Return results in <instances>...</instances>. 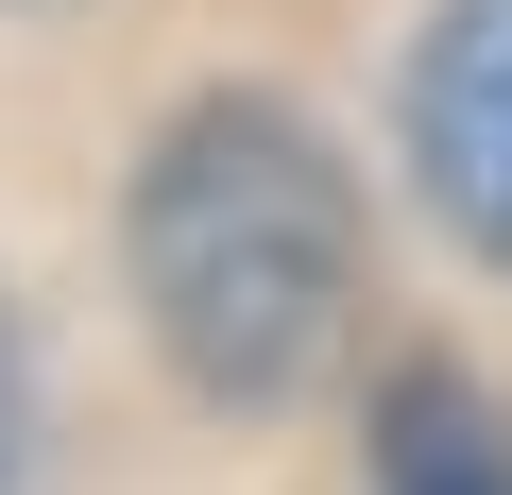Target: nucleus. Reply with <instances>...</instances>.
<instances>
[{
  "label": "nucleus",
  "instance_id": "20e7f679",
  "mask_svg": "<svg viewBox=\"0 0 512 495\" xmlns=\"http://www.w3.org/2000/svg\"><path fill=\"white\" fill-rule=\"evenodd\" d=\"M0 478H18V359H0Z\"/></svg>",
  "mask_w": 512,
  "mask_h": 495
},
{
  "label": "nucleus",
  "instance_id": "f257e3e1",
  "mask_svg": "<svg viewBox=\"0 0 512 495\" xmlns=\"http://www.w3.org/2000/svg\"><path fill=\"white\" fill-rule=\"evenodd\" d=\"M137 308L205 410H291L359 308V171L291 103H188L137 154Z\"/></svg>",
  "mask_w": 512,
  "mask_h": 495
},
{
  "label": "nucleus",
  "instance_id": "f03ea898",
  "mask_svg": "<svg viewBox=\"0 0 512 495\" xmlns=\"http://www.w3.org/2000/svg\"><path fill=\"white\" fill-rule=\"evenodd\" d=\"M410 171L512 274V0H444L427 18V52H410Z\"/></svg>",
  "mask_w": 512,
  "mask_h": 495
},
{
  "label": "nucleus",
  "instance_id": "7ed1b4c3",
  "mask_svg": "<svg viewBox=\"0 0 512 495\" xmlns=\"http://www.w3.org/2000/svg\"><path fill=\"white\" fill-rule=\"evenodd\" d=\"M376 495H512V410L444 359H410L376 393Z\"/></svg>",
  "mask_w": 512,
  "mask_h": 495
}]
</instances>
